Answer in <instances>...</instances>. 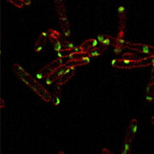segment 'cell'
<instances>
[{"instance_id":"1","label":"cell","mask_w":154,"mask_h":154,"mask_svg":"<svg viewBox=\"0 0 154 154\" xmlns=\"http://www.w3.org/2000/svg\"><path fill=\"white\" fill-rule=\"evenodd\" d=\"M12 70L16 76L24 83L26 86H28L32 91L38 95L43 101L48 103L52 100V96L50 94V92L46 88L43 87L38 81L33 77L28 72H27L20 64L14 63L12 66Z\"/></svg>"},{"instance_id":"2","label":"cell","mask_w":154,"mask_h":154,"mask_svg":"<svg viewBox=\"0 0 154 154\" xmlns=\"http://www.w3.org/2000/svg\"><path fill=\"white\" fill-rule=\"evenodd\" d=\"M154 62V56H148L146 57H140L134 60H126L123 58L114 59L111 62V65L117 69H130L135 68H142V67L152 66Z\"/></svg>"},{"instance_id":"3","label":"cell","mask_w":154,"mask_h":154,"mask_svg":"<svg viewBox=\"0 0 154 154\" xmlns=\"http://www.w3.org/2000/svg\"><path fill=\"white\" fill-rule=\"evenodd\" d=\"M63 64H64V63H63V58H60V57L55 58L54 60L50 62L48 64L43 67L41 69H39L36 74V77L38 79H45V78L49 76L50 75H51L53 72H55L57 69H58Z\"/></svg>"},{"instance_id":"4","label":"cell","mask_w":154,"mask_h":154,"mask_svg":"<svg viewBox=\"0 0 154 154\" xmlns=\"http://www.w3.org/2000/svg\"><path fill=\"white\" fill-rule=\"evenodd\" d=\"M126 49H129L130 51H137L140 53H143L145 55L154 56V46L146 44H141V43H133L126 41L125 43Z\"/></svg>"},{"instance_id":"5","label":"cell","mask_w":154,"mask_h":154,"mask_svg":"<svg viewBox=\"0 0 154 154\" xmlns=\"http://www.w3.org/2000/svg\"><path fill=\"white\" fill-rule=\"evenodd\" d=\"M137 128H138V121L137 119L135 118H132L127 128L126 134H125V138H124V141L123 144L128 145L129 146H132L133 141L134 140V137L136 135V132H137Z\"/></svg>"},{"instance_id":"6","label":"cell","mask_w":154,"mask_h":154,"mask_svg":"<svg viewBox=\"0 0 154 154\" xmlns=\"http://www.w3.org/2000/svg\"><path fill=\"white\" fill-rule=\"evenodd\" d=\"M48 39L50 42L51 43L53 49L55 51L58 52L60 51L62 48V43H61V38H62V33H59L58 31H57L55 29L51 28L48 30Z\"/></svg>"},{"instance_id":"7","label":"cell","mask_w":154,"mask_h":154,"mask_svg":"<svg viewBox=\"0 0 154 154\" xmlns=\"http://www.w3.org/2000/svg\"><path fill=\"white\" fill-rule=\"evenodd\" d=\"M96 39L98 40L99 47L103 51V52L110 45L114 46L116 42V38H114L108 34H99Z\"/></svg>"},{"instance_id":"8","label":"cell","mask_w":154,"mask_h":154,"mask_svg":"<svg viewBox=\"0 0 154 154\" xmlns=\"http://www.w3.org/2000/svg\"><path fill=\"white\" fill-rule=\"evenodd\" d=\"M118 13V23H119V29L117 34H121L125 36V30H126V23H127V13L126 9L124 6H119L117 9Z\"/></svg>"},{"instance_id":"9","label":"cell","mask_w":154,"mask_h":154,"mask_svg":"<svg viewBox=\"0 0 154 154\" xmlns=\"http://www.w3.org/2000/svg\"><path fill=\"white\" fill-rule=\"evenodd\" d=\"M54 4H55L56 11L58 17V21L62 22V21L68 20L66 8L64 5L63 0H54Z\"/></svg>"},{"instance_id":"10","label":"cell","mask_w":154,"mask_h":154,"mask_svg":"<svg viewBox=\"0 0 154 154\" xmlns=\"http://www.w3.org/2000/svg\"><path fill=\"white\" fill-rule=\"evenodd\" d=\"M47 39H48V33L47 32H43L38 35L37 40L34 43V51L36 53H39L43 51L44 47L45 46Z\"/></svg>"},{"instance_id":"11","label":"cell","mask_w":154,"mask_h":154,"mask_svg":"<svg viewBox=\"0 0 154 154\" xmlns=\"http://www.w3.org/2000/svg\"><path fill=\"white\" fill-rule=\"evenodd\" d=\"M79 52H85V51H83V50L81 47V45L75 46L72 49L61 50L60 51L57 52V57H60V58H63V59H64V58H69L71 56H73L74 54H76V53H79Z\"/></svg>"},{"instance_id":"12","label":"cell","mask_w":154,"mask_h":154,"mask_svg":"<svg viewBox=\"0 0 154 154\" xmlns=\"http://www.w3.org/2000/svg\"><path fill=\"white\" fill-rule=\"evenodd\" d=\"M67 69H68V67L65 64H63L58 69H57L55 72H53L51 75H50L49 76L45 78V83L48 84V85H51L52 83L57 82L58 81V79L61 77V75L64 73V71L66 70Z\"/></svg>"},{"instance_id":"13","label":"cell","mask_w":154,"mask_h":154,"mask_svg":"<svg viewBox=\"0 0 154 154\" xmlns=\"http://www.w3.org/2000/svg\"><path fill=\"white\" fill-rule=\"evenodd\" d=\"M90 63V57H84V58H79V59H69L64 64L68 68H76V67L84 66Z\"/></svg>"},{"instance_id":"14","label":"cell","mask_w":154,"mask_h":154,"mask_svg":"<svg viewBox=\"0 0 154 154\" xmlns=\"http://www.w3.org/2000/svg\"><path fill=\"white\" fill-rule=\"evenodd\" d=\"M75 73V68H68L56 83H58L62 86H63L64 84H66L71 79L72 77L74 76Z\"/></svg>"},{"instance_id":"15","label":"cell","mask_w":154,"mask_h":154,"mask_svg":"<svg viewBox=\"0 0 154 154\" xmlns=\"http://www.w3.org/2000/svg\"><path fill=\"white\" fill-rule=\"evenodd\" d=\"M62 92H63V86L56 83L55 88L53 89V94H52V104L57 106L59 105L61 102V98H62Z\"/></svg>"},{"instance_id":"16","label":"cell","mask_w":154,"mask_h":154,"mask_svg":"<svg viewBox=\"0 0 154 154\" xmlns=\"http://www.w3.org/2000/svg\"><path fill=\"white\" fill-rule=\"evenodd\" d=\"M145 99L147 103H152L154 99V81L151 80L149 81L148 84L146 86V94H145Z\"/></svg>"},{"instance_id":"17","label":"cell","mask_w":154,"mask_h":154,"mask_svg":"<svg viewBox=\"0 0 154 154\" xmlns=\"http://www.w3.org/2000/svg\"><path fill=\"white\" fill-rule=\"evenodd\" d=\"M98 45H99V42L96 38H88L81 45V47L82 48L83 51L88 52L90 50L97 47Z\"/></svg>"},{"instance_id":"18","label":"cell","mask_w":154,"mask_h":154,"mask_svg":"<svg viewBox=\"0 0 154 154\" xmlns=\"http://www.w3.org/2000/svg\"><path fill=\"white\" fill-rule=\"evenodd\" d=\"M59 25H60V28L62 30V35L63 36V38L68 39L70 37V33H70V27H69V20L59 22Z\"/></svg>"},{"instance_id":"19","label":"cell","mask_w":154,"mask_h":154,"mask_svg":"<svg viewBox=\"0 0 154 154\" xmlns=\"http://www.w3.org/2000/svg\"><path fill=\"white\" fill-rule=\"evenodd\" d=\"M88 56L91 58V57H99L101 54H103V51L101 50V48L99 47V45H98L97 47H95L94 49L90 50L89 51L87 52Z\"/></svg>"},{"instance_id":"20","label":"cell","mask_w":154,"mask_h":154,"mask_svg":"<svg viewBox=\"0 0 154 154\" xmlns=\"http://www.w3.org/2000/svg\"><path fill=\"white\" fill-rule=\"evenodd\" d=\"M62 37L63 38H61V43H62V48L63 49H72V48L75 47V45H73V43L69 42L67 38H63V35H62Z\"/></svg>"},{"instance_id":"21","label":"cell","mask_w":154,"mask_h":154,"mask_svg":"<svg viewBox=\"0 0 154 154\" xmlns=\"http://www.w3.org/2000/svg\"><path fill=\"white\" fill-rule=\"evenodd\" d=\"M123 59H126V60H134V59H138V58H140V57H138L136 53H134V52H126L124 54H122V57Z\"/></svg>"},{"instance_id":"22","label":"cell","mask_w":154,"mask_h":154,"mask_svg":"<svg viewBox=\"0 0 154 154\" xmlns=\"http://www.w3.org/2000/svg\"><path fill=\"white\" fill-rule=\"evenodd\" d=\"M8 2H10L11 5H13L14 6H16L18 9H22L25 5L24 2L22 0H7Z\"/></svg>"},{"instance_id":"23","label":"cell","mask_w":154,"mask_h":154,"mask_svg":"<svg viewBox=\"0 0 154 154\" xmlns=\"http://www.w3.org/2000/svg\"><path fill=\"white\" fill-rule=\"evenodd\" d=\"M101 153L102 154H115L114 152H112L108 148H103L101 150Z\"/></svg>"},{"instance_id":"24","label":"cell","mask_w":154,"mask_h":154,"mask_svg":"<svg viewBox=\"0 0 154 154\" xmlns=\"http://www.w3.org/2000/svg\"><path fill=\"white\" fill-rule=\"evenodd\" d=\"M151 80L154 81V62L152 64V71H151Z\"/></svg>"},{"instance_id":"25","label":"cell","mask_w":154,"mask_h":154,"mask_svg":"<svg viewBox=\"0 0 154 154\" xmlns=\"http://www.w3.org/2000/svg\"><path fill=\"white\" fill-rule=\"evenodd\" d=\"M0 107H1V109L5 107V99H0Z\"/></svg>"},{"instance_id":"26","label":"cell","mask_w":154,"mask_h":154,"mask_svg":"<svg viewBox=\"0 0 154 154\" xmlns=\"http://www.w3.org/2000/svg\"><path fill=\"white\" fill-rule=\"evenodd\" d=\"M23 2H24V4H25V5L28 6L31 5V3H32V1L31 0H22Z\"/></svg>"},{"instance_id":"27","label":"cell","mask_w":154,"mask_h":154,"mask_svg":"<svg viewBox=\"0 0 154 154\" xmlns=\"http://www.w3.org/2000/svg\"><path fill=\"white\" fill-rule=\"evenodd\" d=\"M57 154H65V152H64L63 150H60V151H58V152H57Z\"/></svg>"},{"instance_id":"28","label":"cell","mask_w":154,"mask_h":154,"mask_svg":"<svg viewBox=\"0 0 154 154\" xmlns=\"http://www.w3.org/2000/svg\"><path fill=\"white\" fill-rule=\"evenodd\" d=\"M151 122L154 125V116H152V118H151Z\"/></svg>"}]
</instances>
